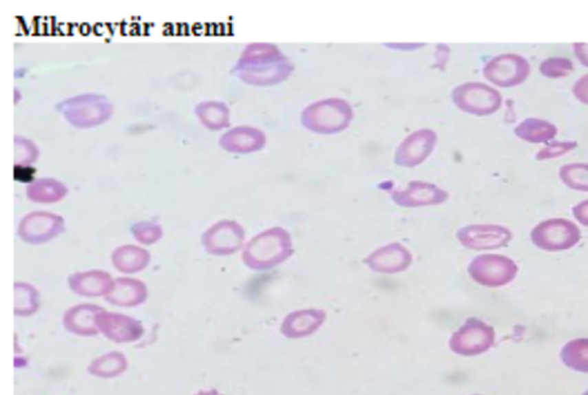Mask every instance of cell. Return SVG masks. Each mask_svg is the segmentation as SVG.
Instances as JSON below:
<instances>
[{"label":"cell","mask_w":588,"mask_h":395,"mask_svg":"<svg viewBox=\"0 0 588 395\" xmlns=\"http://www.w3.org/2000/svg\"><path fill=\"white\" fill-rule=\"evenodd\" d=\"M293 254L292 236L283 227H273L255 235L242 252V261L251 270L263 271L283 264Z\"/></svg>","instance_id":"cell-2"},{"label":"cell","mask_w":588,"mask_h":395,"mask_svg":"<svg viewBox=\"0 0 588 395\" xmlns=\"http://www.w3.org/2000/svg\"><path fill=\"white\" fill-rule=\"evenodd\" d=\"M67 195V187L55 178H39L26 187V196L36 204H55Z\"/></svg>","instance_id":"cell-22"},{"label":"cell","mask_w":588,"mask_h":395,"mask_svg":"<svg viewBox=\"0 0 588 395\" xmlns=\"http://www.w3.org/2000/svg\"><path fill=\"white\" fill-rule=\"evenodd\" d=\"M539 70L545 77L564 78L574 70V65L567 57H548L540 63Z\"/></svg>","instance_id":"cell-30"},{"label":"cell","mask_w":588,"mask_h":395,"mask_svg":"<svg viewBox=\"0 0 588 395\" xmlns=\"http://www.w3.org/2000/svg\"><path fill=\"white\" fill-rule=\"evenodd\" d=\"M114 280L109 273L103 270L78 271L67 277V286L76 296L105 298L112 292Z\"/></svg>","instance_id":"cell-15"},{"label":"cell","mask_w":588,"mask_h":395,"mask_svg":"<svg viewBox=\"0 0 588 395\" xmlns=\"http://www.w3.org/2000/svg\"><path fill=\"white\" fill-rule=\"evenodd\" d=\"M577 147V142H571V140H569V142H554V143L547 144L545 147H543L536 153L535 158L538 161L552 160V158H557V157H561L564 154L569 153L570 151L576 149Z\"/></svg>","instance_id":"cell-31"},{"label":"cell","mask_w":588,"mask_h":395,"mask_svg":"<svg viewBox=\"0 0 588 395\" xmlns=\"http://www.w3.org/2000/svg\"><path fill=\"white\" fill-rule=\"evenodd\" d=\"M450 198L448 192L443 188L438 187L433 183H426L420 180H412L403 189L394 191L392 200L399 206L403 208H421L433 206L446 202Z\"/></svg>","instance_id":"cell-14"},{"label":"cell","mask_w":588,"mask_h":395,"mask_svg":"<svg viewBox=\"0 0 588 395\" xmlns=\"http://www.w3.org/2000/svg\"><path fill=\"white\" fill-rule=\"evenodd\" d=\"M14 143V166L23 167L34 164L39 158V148L33 140L26 139L20 135H16L13 139Z\"/></svg>","instance_id":"cell-29"},{"label":"cell","mask_w":588,"mask_h":395,"mask_svg":"<svg viewBox=\"0 0 588 395\" xmlns=\"http://www.w3.org/2000/svg\"><path fill=\"white\" fill-rule=\"evenodd\" d=\"M573 94L576 99L579 100L582 104L588 105V74L579 78L573 86Z\"/></svg>","instance_id":"cell-32"},{"label":"cell","mask_w":588,"mask_h":395,"mask_svg":"<svg viewBox=\"0 0 588 395\" xmlns=\"http://www.w3.org/2000/svg\"><path fill=\"white\" fill-rule=\"evenodd\" d=\"M461 245L474 250H489L508 245L512 232L501 224H470L456 233Z\"/></svg>","instance_id":"cell-13"},{"label":"cell","mask_w":588,"mask_h":395,"mask_svg":"<svg viewBox=\"0 0 588 395\" xmlns=\"http://www.w3.org/2000/svg\"><path fill=\"white\" fill-rule=\"evenodd\" d=\"M131 235L142 245H153L162 239L164 228L156 220H140L131 226Z\"/></svg>","instance_id":"cell-28"},{"label":"cell","mask_w":588,"mask_h":395,"mask_svg":"<svg viewBox=\"0 0 588 395\" xmlns=\"http://www.w3.org/2000/svg\"><path fill=\"white\" fill-rule=\"evenodd\" d=\"M105 308L94 303H81L67 308L63 317V325L66 332L79 337L98 336L96 317Z\"/></svg>","instance_id":"cell-17"},{"label":"cell","mask_w":588,"mask_h":395,"mask_svg":"<svg viewBox=\"0 0 588 395\" xmlns=\"http://www.w3.org/2000/svg\"><path fill=\"white\" fill-rule=\"evenodd\" d=\"M561 358L567 367L580 372H588V340L569 342L561 352Z\"/></svg>","instance_id":"cell-26"},{"label":"cell","mask_w":588,"mask_h":395,"mask_svg":"<svg viewBox=\"0 0 588 395\" xmlns=\"http://www.w3.org/2000/svg\"><path fill=\"white\" fill-rule=\"evenodd\" d=\"M56 109L76 129H91L108 121L114 107L104 95L83 94L57 103Z\"/></svg>","instance_id":"cell-4"},{"label":"cell","mask_w":588,"mask_h":395,"mask_svg":"<svg viewBox=\"0 0 588 395\" xmlns=\"http://www.w3.org/2000/svg\"><path fill=\"white\" fill-rule=\"evenodd\" d=\"M573 50L577 56L578 61L588 67V43H574Z\"/></svg>","instance_id":"cell-34"},{"label":"cell","mask_w":588,"mask_h":395,"mask_svg":"<svg viewBox=\"0 0 588 395\" xmlns=\"http://www.w3.org/2000/svg\"><path fill=\"white\" fill-rule=\"evenodd\" d=\"M64 232V218L50 211L29 213L20 220L17 227V236L22 242L32 245H42L52 242Z\"/></svg>","instance_id":"cell-8"},{"label":"cell","mask_w":588,"mask_h":395,"mask_svg":"<svg viewBox=\"0 0 588 395\" xmlns=\"http://www.w3.org/2000/svg\"><path fill=\"white\" fill-rule=\"evenodd\" d=\"M129 368L126 355L120 352H109L95 358L88 364L87 372L98 378H116Z\"/></svg>","instance_id":"cell-23"},{"label":"cell","mask_w":588,"mask_h":395,"mask_svg":"<svg viewBox=\"0 0 588 395\" xmlns=\"http://www.w3.org/2000/svg\"><path fill=\"white\" fill-rule=\"evenodd\" d=\"M193 395H220L218 392H216V390H201V392H198L196 394Z\"/></svg>","instance_id":"cell-35"},{"label":"cell","mask_w":588,"mask_h":395,"mask_svg":"<svg viewBox=\"0 0 588 395\" xmlns=\"http://www.w3.org/2000/svg\"><path fill=\"white\" fill-rule=\"evenodd\" d=\"M532 242L545 252H563L576 246L582 233L577 224L564 218L543 220L534 227Z\"/></svg>","instance_id":"cell-6"},{"label":"cell","mask_w":588,"mask_h":395,"mask_svg":"<svg viewBox=\"0 0 588 395\" xmlns=\"http://www.w3.org/2000/svg\"><path fill=\"white\" fill-rule=\"evenodd\" d=\"M245 242V230L236 220H223L211 224L202 235L201 244L211 255H231L241 249Z\"/></svg>","instance_id":"cell-9"},{"label":"cell","mask_w":588,"mask_h":395,"mask_svg":"<svg viewBox=\"0 0 588 395\" xmlns=\"http://www.w3.org/2000/svg\"><path fill=\"white\" fill-rule=\"evenodd\" d=\"M96 325L98 334H103L105 339L118 345L136 342L144 334V325L140 320L107 310L98 314Z\"/></svg>","instance_id":"cell-11"},{"label":"cell","mask_w":588,"mask_h":395,"mask_svg":"<svg viewBox=\"0 0 588 395\" xmlns=\"http://www.w3.org/2000/svg\"><path fill=\"white\" fill-rule=\"evenodd\" d=\"M532 73L526 57L517 54H501L490 58L483 66L485 78L498 87L510 88L521 85Z\"/></svg>","instance_id":"cell-7"},{"label":"cell","mask_w":588,"mask_h":395,"mask_svg":"<svg viewBox=\"0 0 588 395\" xmlns=\"http://www.w3.org/2000/svg\"><path fill=\"white\" fill-rule=\"evenodd\" d=\"M437 140V132L430 129H421L410 134L404 138L395 151V165L407 169L421 165L425 160L433 153Z\"/></svg>","instance_id":"cell-12"},{"label":"cell","mask_w":588,"mask_h":395,"mask_svg":"<svg viewBox=\"0 0 588 395\" xmlns=\"http://www.w3.org/2000/svg\"><path fill=\"white\" fill-rule=\"evenodd\" d=\"M585 395H588V392H587V393H586V394H585Z\"/></svg>","instance_id":"cell-36"},{"label":"cell","mask_w":588,"mask_h":395,"mask_svg":"<svg viewBox=\"0 0 588 395\" xmlns=\"http://www.w3.org/2000/svg\"><path fill=\"white\" fill-rule=\"evenodd\" d=\"M294 64L282 50L271 43L248 44L231 73L249 86L269 87L292 76Z\"/></svg>","instance_id":"cell-1"},{"label":"cell","mask_w":588,"mask_h":395,"mask_svg":"<svg viewBox=\"0 0 588 395\" xmlns=\"http://www.w3.org/2000/svg\"><path fill=\"white\" fill-rule=\"evenodd\" d=\"M411 261V255L408 250L401 245L399 242H392L381 249H377L376 252L372 253L367 262L375 268V270H386L394 273V270L404 268Z\"/></svg>","instance_id":"cell-20"},{"label":"cell","mask_w":588,"mask_h":395,"mask_svg":"<svg viewBox=\"0 0 588 395\" xmlns=\"http://www.w3.org/2000/svg\"><path fill=\"white\" fill-rule=\"evenodd\" d=\"M558 176L567 188L588 192V164H567L561 166Z\"/></svg>","instance_id":"cell-27"},{"label":"cell","mask_w":588,"mask_h":395,"mask_svg":"<svg viewBox=\"0 0 588 395\" xmlns=\"http://www.w3.org/2000/svg\"><path fill=\"white\" fill-rule=\"evenodd\" d=\"M195 114L207 129L218 131L231 126V113L229 105L218 100H207L198 103Z\"/></svg>","instance_id":"cell-21"},{"label":"cell","mask_w":588,"mask_h":395,"mask_svg":"<svg viewBox=\"0 0 588 395\" xmlns=\"http://www.w3.org/2000/svg\"><path fill=\"white\" fill-rule=\"evenodd\" d=\"M354 118V110L346 100L339 98L319 100L307 105L301 113L302 126L322 135L346 130Z\"/></svg>","instance_id":"cell-3"},{"label":"cell","mask_w":588,"mask_h":395,"mask_svg":"<svg viewBox=\"0 0 588 395\" xmlns=\"http://www.w3.org/2000/svg\"><path fill=\"white\" fill-rule=\"evenodd\" d=\"M451 99L459 109L473 116H490L501 109V94L492 86L481 82L459 85L451 92Z\"/></svg>","instance_id":"cell-5"},{"label":"cell","mask_w":588,"mask_h":395,"mask_svg":"<svg viewBox=\"0 0 588 395\" xmlns=\"http://www.w3.org/2000/svg\"><path fill=\"white\" fill-rule=\"evenodd\" d=\"M219 147L231 153H254L263 149L267 143L266 134L251 126H238L219 138Z\"/></svg>","instance_id":"cell-16"},{"label":"cell","mask_w":588,"mask_h":395,"mask_svg":"<svg viewBox=\"0 0 588 395\" xmlns=\"http://www.w3.org/2000/svg\"><path fill=\"white\" fill-rule=\"evenodd\" d=\"M573 215L580 224L588 227V200H585L573 206Z\"/></svg>","instance_id":"cell-33"},{"label":"cell","mask_w":588,"mask_h":395,"mask_svg":"<svg viewBox=\"0 0 588 395\" xmlns=\"http://www.w3.org/2000/svg\"><path fill=\"white\" fill-rule=\"evenodd\" d=\"M13 312L16 317L29 318L38 312L41 308V296L35 286L25 281H16L13 286Z\"/></svg>","instance_id":"cell-25"},{"label":"cell","mask_w":588,"mask_h":395,"mask_svg":"<svg viewBox=\"0 0 588 395\" xmlns=\"http://www.w3.org/2000/svg\"><path fill=\"white\" fill-rule=\"evenodd\" d=\"M472 277L481 284L499 286L508 284L517 275V266L511 258L499 254H485L469 266Z\"/></svg>","instance_id":"cell-10"},{"label":"cell","mask_w":588,"mask_h":395,"mask_svg":"<svg viewBox=\"0 0 588 395\" xmlns=\"http://www.w3.org/2000/svg\"><path fill=\"white\" fill-rule=\"evenodd\" d=\"M557 127L552 122L542 118H526L516 126L514 134L527 143H548L557 135Z\"/></svg>","instance_id":"cell-24"},{"label":"cell","mask_w":588,"mask_h":395,"mask_svg":"<svg viewBox=\"0 0 588 395\" xmlns=\"http://www.w3.org/2000/svg\"><path fill=\"white\" fill-rule=\"evenodd\" d=\"M148 299V286L145 283L130 277L122 276L114 280V286L105 301L117 308H138Z\"/></svg>","instance_id":"cell-18"},{"label":"cell","mask_w":588,"mask_h":395,"mask_svg":"<svg viewBox=\"0 0 588 395\" xmlns=\"http://www.w3.org/2000/svg\"><path fill=\"white\" fill-rule=\"evenodd\" d=\"M113 267L122 274H138L148 267L151 262V253L143 246L126 244L116 248L112 255Z\"/></svg>","instance_id":"cell-19"}]
</instances>
